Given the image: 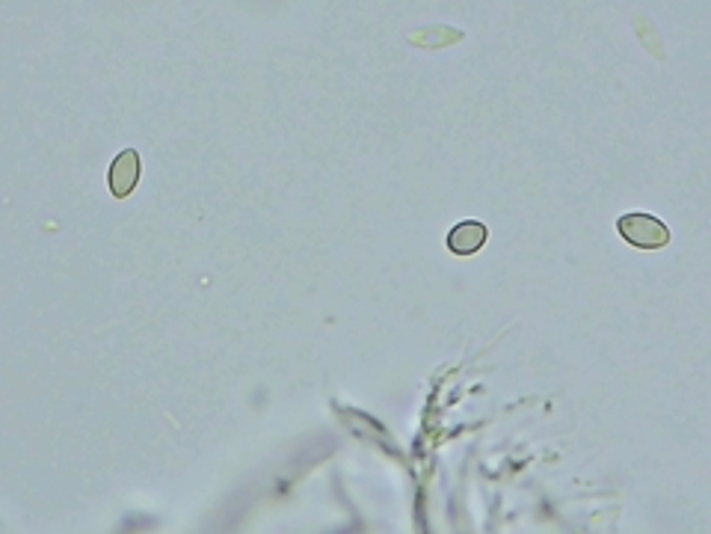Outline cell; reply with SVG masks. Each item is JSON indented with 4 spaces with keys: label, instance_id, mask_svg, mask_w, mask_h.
<instances>
[{
    "label": "cell",
    "instance_id": "cell-1",
    "mask_svg": "<svg viewBox=\"0 0 711 534\" xmlns=\"http://www.w3.org/2000/svg\"><path fill=\"white\" fill-rule=\"evenodd\" d=\"M617 232L637 247V250H661L670 244V232L661 220H655L652 214H626L617 220Z\"/></svg>",
    "mask_w": 711,
    "mask_h": 534
},
{
    "label": "cell",
    "instance_id": "cell-2",
    "mask_svg": "<svg viewBox=\"0 0 711 534\" xmlns=\"http://www.w3.org/2000/svg\"><path fill=\"white\" fill-rule=\"evenodd\" d=\"M140 173H143V161H140V152L137 149H125L113 164H110V193L125 199L134 193V187L140 184Z\"/></svg>",
    "mask_w": 711,
    "mask_h": 534
},
{
    "label": "cell",
    "instance_id": "cell-3",
    "mask_svg": "<svg viewBox=\"0 0 711 534\" xmlns=\"http://www.w3.org/2000/svg\"><path fill=\"white\" fill-rule=\"evenodd\" d=\"M483 244H486V226L477 220H463L448 235V250L457 256H474Z\"/></svg>",
    "mask_w": 711,
    "mask_h": 534
}]
</instances>
